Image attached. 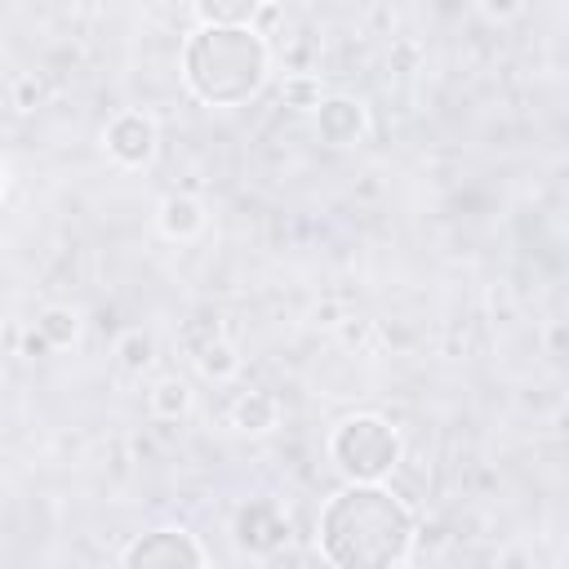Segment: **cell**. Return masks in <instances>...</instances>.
I'll list each match as a JSON object with an SVG mask.
<instances>
[{
	"label": "cell",
	"instance_id": "cell-1",
	"mask_svg": "<svg viewBox=\"0 0 569 569\" xmlns=\"http://www.w3.org/2000/svg\"><path fill=\"white\" fill-rule=\"evenodd\" d=\"M320 556L342 569H387L413 551V511L382 480H347L316 520Z\"/></svg>",
	"mask_w": 569,
	"mask_h": 569
},
{
	"label": "cell",
	"instance_id": "cell-2",
	"mask_svg": "<svg viewBox=\"0 0 569 569\" xmlns=\"http://www.w3.org/2000/svg\"><path fill=\"white\" fill-rule=\"evenodd\" d=\"M267 44L253 27H204L182 44V76L209 107H240L267 80Z\"/></svg>",
	"mask_w": 569,
	"mask_h": 569
},
{
	"label": "cell",
	"instance_id": "cell-3",
	"mask_svg": "<svg viewBox=\"0 0 569 569\" xmlns=\"http://www.w3.org/2000/svg\"><path fill=\"white\" fill-rule=\"evenodd\" d=\"M329 458L347 480H387L400 462V436L378 413H351L333 427Z\"/></svg>",
	"mask_w": 569,
	"mask_h": 569
},
{
	"label": "cell",
	"instance_id": "cell-4",
	"mask_svg": "<svg viewBox=\"0 0 569 569\" xmlns=\"http://www.w3.org/2000/svg\"><path fill=\"white\" fill-rule=\"evenodd\" d=\"M120 560H124L129 569H156V565L173 569V565H204L209 556H204V547H200L187 529H151V533L133 538V542L120 551Z\"/></svg>",
	"mask_w": 569,
	"mask_h": 569
},
{
	"label": "cell",
	"instance_id": "cell-5",
	"mask_svg": "<svg viewBox=\"0 0 569 569\" xmlns=\"http://www.w3.org/2000/svg\"><path fill=\"white\" fill-rule=\"evenodd\" d=\"M236 542H240L244 551H253V556H276L280 542H289V520H284V511H280L276 502H267V498L240 507V516H236Z\"/></svg>",
	"mask_w": 569,
	"mask_h": 569
},
{
	"label": "cell",
	"instance_id": "cell-6",
	"mask_svg": "<svg viewBox=\"0 0 569 569\" xmlns=\"http://www.w3.org/2000/svg\"><path fill=\"white\" fill-rule=\"evenodd\" d=\"M102 142H107V151H111L120 164L138 169V164H147V160L156 156V124H151V116H142V111H120V116H111Z\"/></svg>",
	"mask_w": 569,
	"mask_h": 569
},
{
	"label": "cell",
	"instance_id": "cell-7",
	"mask_svg": "<svg viewBox=\"0 0 569 569\" xmlns=\"http://www.w3.org/2000/svg\"><path fill=\"white\" fill-rule=\"evenodd\" d=\"M316 133L329 142V147H351L360 142L365 133V107L347 93H333V98H320L316 102Z\"/></svg>",
	"mask_w": 569,
	"mask_h": 569
},
{
	"label": "cell",
	"instance_id": "cell-8",
	"mask_svg": "<svg viewBox=\"0 0 569 569\" xmlns=\"http://www.w3.org/2000/svg\"><path fill=\"white\" fill-rule=\"evenodd\" d=\"M200 227H204V209L196 204V196L173 191L160 200V231L169 240H191V236H200Z\"/></svg>",
	"mask_w": 569,
	"mask_h": 569
},
{
	"label": "cell",
	"instance_id": "cell-9",
	"mask_svg": "<svg viewBox=\"0 0 569 569\" xmlns=\"http://www.w3.org/2000/svg\"><path fill=\"white\" fill-rule=\"evenodd\" d=\"M276 418H280V405H276L271 391H240L236 405H231V422H236L240 431H249V436L271 431Z\"/></svg>",
	"mask_w": 569,
	"mask_h": 569
},
{
	"label": "cell",
	"instance_id": "cell-10",
	"mask_svg": "<svg viewBox=\"0 0 569 569\" xmlns=\"http://www.w3.org/2000/svg\"><path fill=\"white\" fill-rule=\"evenodd\" d=\"M204 27H249L262 0H191Z\"/></svg>",
	"mask_w": 569,
	"mask_h": 569
},
{
	"label": "cell",
	"instance_id": "cell-11",
	"mask_svg": "<svg viewBox=\"0 0 569 569\" xmlns=\"http://www.w3.org/2000/svg\"><path fill=\"white\" fill-rule=\"evenodd\" d=\"M191 360H196V369H200L204 378H213V382H227V378L240 369V356H236V347H231L222 333H218V338H209Z\"/></svg>",
	"mask_w": 569,
	"mask_h": 569
},
{
	"label": "cell",
	"instance_id": "cell-12",
	"mask_svg": "<svg viewBox=\"0 0 569 569\" xmlns=\"http://www.w3.org/2000/svg\"><path fill=\"white\" fill-rule=\"evenodd\" d=\"M187 409H191V387L182 378H160L151 387V413L156 418L178 422V418H187Z\"/></svg>",
	"mask_w": 569,
	"mask_h": 569
},
{
	"label": "cell",
	"instance_id": "cell-13",
	"mask_svg": "<svg viewBox=\"0 0 569 569\" xmlns=\"http://www.w3.org/2000/svg\"><path fill=\"white\" fill-rule=\"evenodd\" d=\"M36 333L49 342V347H71L76 333H80V316L71 307H44L40 320H36Z\"/></svg>",
	"mask_w": 569,
	"mask_h": 569
},
{
	"label": "cell",
	"instance_id": "cell-14",
	"mask_svg": "<svg viewBox=\"0 0 569 569\" xmlns=\"http://www.w3.org/2000/svg\"><path fill=\"white\" fill-rule=\"evenodd\" d=\"M116 356H120V369H124V373H142V369H151V360H156V342H151V333L129 329V333L120 338Z\"/></svg>",
	"mask_w": 569,
	"mask_h": 569
},
{
	"label": "cell",
	"instance_id": "cell-15",
	"mask_svg": "<svg viewBox=\"0 0 569 569\" xmlns=\"http://www.w3.org/2000/svg\"><path fill=\"white\" fill-rule=\"evenodd\" d=\"M320 98H325V93H320V80H316V76H289V80L280 84V102L293 107V111H316Z\"/></svg>",
	"mask_w": 569,
	"mask_h": 569
},
{
	"label": "cell",
	"instance_id": "cell-16",
	"mask_svg": "<svg viewBox=\"0 0 569 569\" xmlns=\"http://www.w3.org/2000/svg\"><path fill=\"white\" fill-rule=\"evenodd\" d=\"M218 333H222V329H218V320L200 316V320H187V329L178 333V342H182V347H187V351L196 356V351H200V347H204L209 338H218Z\"/></svg>",
	"mask_w": 569,
	"mask_h": 569
},
{
	"label": "cell",
	"instance_id": "cell-17",
	"mask_svg": "<svg viewBox=\"0 0 569 569\" xmlns=\"http://www.w3.org/2000/svg\"><path fill=\"white\" fill-rule=\"evenodd\" d=\"M36 102H40V84H36V80H18V107L31 111Z\"/></svg>",
	"mask_w": 569,
	"mask_h": 569
},
{
	"label": "cell",
	"instance_id": "cell-18",
	"mask_svg": "<svg viewBox=\"0 0 569 569\" xmlns=\"http://www.w3.org/2000/svg\"><path fill=\"white\" fill-rule=\"evenodd\" d=\"M22 351H27V356H44V351H49V342H44V338L31 329V333L22 338Z\"/></svg>",
	"mask_w": 569,
	"mask_h": 569
},
{
	"label": "cell",
	"instance_id": "cell-19",
	"mask_svg": "<svg viewBox=\"0 0 569 569\" xmlns=\"http://www.w3.org/2000/svg\"><path fill=\"white\" fill-rule=\"evenodd\" d=\"M365 333H369V320H356V325H342V338H347V342H360Z\"/></svg>",
	"mask_w": 569,
	"mask_h": 569
},
{
	"label": "cell",
	"instance_id": "cell-20",
	"mask_svg": "<svg viewBox=\"0 0 569 569\" xmlns=\"http://www.w3.org/2000/svg\"><path fill=\"white\" fill-rule=\"evenodd\" d=\"M489 13H516V0H485Z\"/></svg>",
	"mask_w": 569,
	"mask_h": 569
},
{
	"label": "cell",
	"instance_id": "cell-21",
	"mask_svg": "<svg viewBox=\"0 0 569 569\" xmlns=\"http://www.w3.org/2000/svg\"><path fill=\"white\" fill-rule=\"evenodd\" d=\"M0 196H4V164H0Z\"/></svg>",
	"mask_w": 569,
	"mask_h": 569
}]
</instances>
